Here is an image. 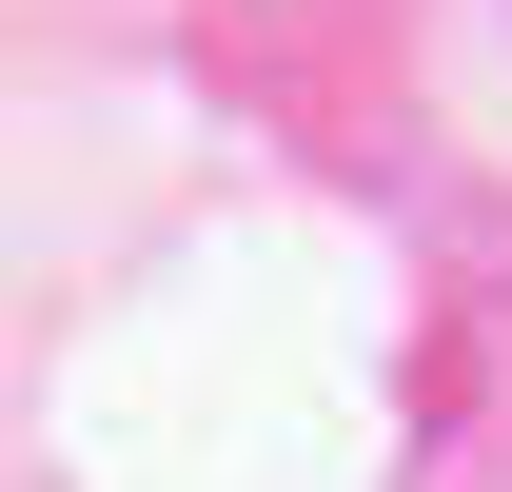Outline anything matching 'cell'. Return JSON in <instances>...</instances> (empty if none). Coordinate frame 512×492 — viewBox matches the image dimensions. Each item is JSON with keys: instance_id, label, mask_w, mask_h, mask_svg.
Wrapping results in <instances>:
<instances>
[]
</instances>
